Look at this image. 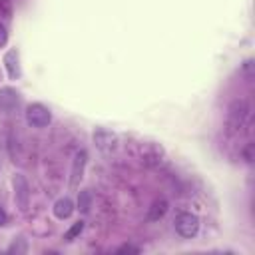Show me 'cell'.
I'll return each instance as SVG.
<instances>
[{"label":"cell","instance_id":"1","mask_svg":"<svg viewBox=\"0 0 255 255\" xmlns=\"http://www.w3.org/2000/svg\"><path fill=\"white\" fill-rule=\"evenodd\" d=\"M249 114H251V108H249V102L247 100H233L227 108V118H225V126H227V131L229 133H237L241 131V128H245L247 120H249Z\"/></svg>","mask_w":255,"mask_h":255},{"label":"cell","instance_id":"2","mask_svg":"<svg viewBox=\"0 0 255 255\" xmlns=\"http://www.w3.org/2000/svg\"><path fill=\"white\" fill-rule=\"evenodd\" d=\"M50 122H52V112L44 104H40V102L28 104V108H26V124L30 128L42 129V128H48Z\"/></svg>","mask_w":255,"mask_h":255},{"label":"cell","instance_id":"3","mask_svg":"<svg viewBox=\"0 0 255 255\" xmlns=\"http://www.w3.org/2000/svg\"><path fill=\"white\" fill-rule=\"evenodd\" d=\"M173 227H175V231H177L179 237L191 239V237H195L197 231H199V217H197L195 213H191V211H181V213L175 217Z\"/></svg>","mask_w":255,"mask_h":255},{"label":"cell","instance_id":"4","mask_svg":"<svg viewBox=\"0 0 255 255\" xmlns=\"http://www.w3.org/2000/svg\"><path fill=\"white\" fill-rule=\"evenodd\" d=\"M165 159V149L157 141H143L139 143V161L145 167H157Z\"/></svg>","mask_w":255,"mask_h":255},{"label":"cell","instance_id":"5","mask_svg":"<svg viewBox=\"0 0 255 255\" xmlns=\"http://www.w3.org/2000/svg\"><path fill=\"white\" fill-rule=\"evenodd\" d=\"M12 187H14V201L20 211H28L30 207V183L22 173L12 175Z\"/></svg>","mask_w":255,"mask_h":255},{"label":"cell","instance_id":"6","mask_svg":"<svg viewBox=\"0 0 255 255\" xmlns=\"http://www.w3.org/2000/svg\"><path fill=\"white\" fill-rule=\"evenodd\" d=\"M92 141H94V145H96L100 151L108 153V151H114V149L118 147L120 137H118V133H116V131H112V129L96 128V129H94V133H92Z\"/></svg>","mask_w":255,"mask_h":255},{"label":"cell","instance_id":"7","mask_svg":"<svg viewBox=\"0 0 255 255\" xmlns=\"http://www.w3.org/2000/svg\"><path fill=\"white\" fill-rule=\"evenodd\" d=\"M86 163H88V151L86 149H80L76 151L74 159H72V169H70V187L76 189L82 181V175H84V169H86Z\"/></svg>","mask_w":255,"mask_h":255},{"label":"cell","instance_id":"8","mask_svg":"<svg viewBox=\"0 0 255 255\" xmlns=\"http://www.w3.org/2000/svg\"><path fill=\"white\" fill-rule=\"evenodd\" d=\"M74 209H76V205H74V201L70 197H60L52 205V211H54V215L58 219H68L74 213Z\"/></svg>","mask_w":255,"mask_h":255},{"label":"cell","instance_id":"9","mask_svg":"<svg viewBox=\"0 0 255 255\" xmlns=\"http://www.w3.org/2000/svg\"><path fill=\"white\" fill-rule=\"evenodd\" d=\"M167 209H169L167 199H155V201L147 207L145 219H147V221H151V223H153V221H159V219H163V217H165Z\"/></svg>","mask_w":255,"mask_h":255},{"label":"cell","instance_id":"10","mask_svg":"<svg viewBox=\"0 0 255 255\" xmlns=\"http://www.w3.org/2000/svg\"><path fill=\"white\" fill-rule=\"evenodd\" d=\"M4 66H6V72H8L10 80L20 78V66H18V52L16 50H8L4 54Z\"/></svg>","mask_w":255,"mask_h":255},{"label":"cell","instance_id":"11","mask_svg":"<svg viewBox=\"0 0 255 255\" xmlns=\"http://www.w3.org/2000/svg\"><path fill=\"white\" fill-rule=\"evenodd\" d=\"M92 191L90 189H82L80 193H78V209L82 211V213H88L90 211V207H92Z\"/></svg>","mask_w":255,"mask_h":255},{"label":"cell","instance_id":"12","mask_svg":"<svg viewBox=\"0 0 255 255\" xmlns=\"http://www.w3.org/2000/svg\"><path fill=\"white\" fill-rule=\"evenodd\" d=\"M84 227H86V223H84L82 219H80V221H76V223H72V225L68 227V231L64 233V239H66V241H74V239L84 231Z\"/></svg>","mask_w":255,"mask_h":255},{"label":"cell","instance_id":"13","mask_svg":"<svg viewBox=\"0 0 255 255\" xmlns=\"http://www.w3.org/2000/svg\"><path fill=\"white\" fill-rule=\"evenodd\" d=\"M26 251H28V245H26V241L22 237L14 239L12 245L8 247V253H26Z\"/></svg>","mask_w":255,"mask_h":255},{"label":"cell","instance_id":"14","mask_svg":"<svg viewBox=\"0 0 255 255\" xmlns=\"http://www.w3.org/2000/svg\"><path fill=\"white\" fill-rule=\"evenodd\" d=\"M116 253H118V255H122V253H139V247H135V245H131V243H124L122 247H118Z\"/></svg>","mask_w":255,"mask_h":255},{"label":"cell","instance_id":"15","mask_svg":"<svg viewBox=\"0 0 255 255\" xmlns=\"http://www.w3.org/2000/svg\"><path fill=\"white\" fill-rule=\"evenodd\" d=\"M243 159H245L247 163H251V161H253V143H251V141L243 147Z\"/></svg>","mask_w":255,"mask_h":255},{"label":"cell","instance_id":"16","mask_svg":"<svg viewBox=\"0 0 255 255\" xmlns=\"http://www.w3.org/2000/svg\"><path fill=\"white\" fill-rule=\"evenodd\" d=\"M8 42V32H6V26L0 24V48H4Z\"/></svg>","mask_w":255,"mask_h":255},{"label":"cell","instance_id":"17","mask_svg":"<svg viewBox=\"0 0 255 255\" xmlns=\"http://www.w3.org/2000/svg\"><path fill=\"white\" fill-rule=\"evenodd\" d=\"M8 223V213H6V209L0 205V227H4Z\"/></svg>","mask_w":255,"mask_h":255}]
</instances>
